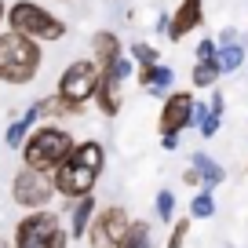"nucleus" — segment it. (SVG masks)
I'll list each match as a JSON object with an SVG mask.
<instances>
[{"mask_svg":"<svg viewBox=\"0 0 248 248\" xmlns=\"http://www.w3.org/2000/svg\"><path fill=\"white\" fill-rule=\"evenodd\" d=\"M102 168H106V146H102L99 139L73 142V150H70L66 157H62V164L51 171L55 197L77 201V197L95 194V183H99Z\"/></svg>","mask_w":248,"mask_h":248,"instance_id":"1","label":"nucleus"},{"mask_svg":"<svg viewBox=\"0 0 248 248\" xmlns=\"http://www.w3.org/2000/svg\"><path fill=\"white\" fill-rule=\"evenodd\" d=\"M44 66V47L18 33H0V80L8 88H26Z\"/></svg>","mask_w":248,"mask_h":248,"instance_id":"2","label":"nucleus"},{"mask_svg":"<svg viewBox=\"0 0 248 248\" xmlns=\"http://www.w3.org/2000/svg\"><path fill=\"white\" fill-rule=\"evenodd\" d=\"M73 142L77 139H73L66 128H59V124H37V128L26 135V142L18 146L22 150V168L51 175V171L62 164V157L73 150Z\"/></svg>","mask_w":248,"mask_h":248,"instance_id":"3","label":"nucleus"},{"mask_svg":"<svg viewBox=\"0 0 248 248\" xmlns=\"http://www.w3.org/2000/svg\"><path fill=\"white\" fill-rule=\"evenodd\" d=\"M4 26H8L11 33H18V37L37 40V44H59V40L66 37V22H62L59 15H51L37 0H15V4H8Z\"/></svg>","mask_w":248,"mask_h":248,"instance_id":"4","label":"nucleus"},{"mask_svg":"<svg viewBox=\"0 0 248 248\" xmlns=\"http://www.w3.org/2000/svg\"><path fill=\"white\" fill-rule=\"evenodd\" d=\"M11 248H70V233L62 230L59 212L37 208V212L18 219Z\"/></svg>","mask_w":248,"mask_h":248,"instance_id":"5","label":"nucleus"},{"mask_svg":"<svg viewBox=\"0 0 248 248\" xmlns=\"http://www.w3.org/2000/svg\"><path fill=\"white\" fill-rule=\"evenodd\" d=\"M128 226L132 216L121 208V204H106V208H95L92 223H88V248H121L128 237Z\"/></svg>","mask_w":248,"mask_h":248,"instance_id":"6","label":"nucleus"},{"mask_svg":"<svg viewBox=\"0 0 248 248\" xmlns=\"http://www.w3.org/2000/svg\"><path fill=\"white\" fill-rule=\"evenodd\" d=\"M11 201L18 204V208H47V204L55 201V186H51V175H44V171H33V168H18L15 175H11Z\"/></svg>","mask_w":248,"mask_h":248,"instance_id":"7","label":"nucleus"},{"mask_svg":"<svg viewBox=\"0 0 248 248\" xmlns=\"http://www.w3.org/2000/svg\"><path fill=\"white\" fill-rule=\"evenodd\" d=\"M95 84H99V66H95L92 59H73L70 66L59 73V88H55V92L73 99V102H80V106H88L92 95H95Z\"/></svg>","mask_w":248,"mask_h":248,"instance_id":"8","label":"nucleus"},{"mask_svg":"<svg viewBox=\"0 0 248 248\" xmlns=\"http://www.w3.org/2000/svg\"><path fill=\"white\" fill-rule=\"evenodd\" d=\"M186 128H194V92H168L164 106H161V117H157V132L183 135Z\"/></svg>","mask_w":248,"mask_h":248,"instance_id":"9","label":"nucleus"},{"mask_svg":"<svg viewBox=\"0 0 248 248\" xmlns=\"http://www.w3.org/2000/svg\"><path fill=\"white\" fill-rule=\"evenodd\" d=\"M95 106H99V113L102 117H117L121 113V106H124V80L117 77L113 70H99V84H95Z\"/></svg>","mask_w":248,"mask_h":248,"instance_id":"10","label":"nucleus"},{"mask_svg":"<svg viewBox=\"0 0 248 248\" xmlns=\"http://www.w3.org/2000/svg\"><path fill=\"white\" fill-rule=\"evenodd\" d=\"M201 22H204V0H179V8L168 15L164 37L168 40H183L186 33H194Z\"/></svg>","mask_w":248,"mask_h":248,"instance_id":"11","label":"nucleus"},{"mask_svg":"<svg viewBox=\"0 0 248 248\" xmlns=\"http://www.w3.org/2000/svg\"><path fill=\"white\" fill-rule=\"evenodd\" d=\"M135 80H139V88H146L150 95L164 99V95L175 88V70H171V66H161V62H150V66H139V70H135Z\"/></svg>","mask_w":248,"mask_h":248,"instance_id":"12","label":"nucleus"},{"mask_svg":"<svg viewBox=\"0 0 248 248\" xmlns=\"http://www.w3.org/2000/svg\"><path fill=\"white\" fill-rule=\"evenodd\" d=\"M33 109H37L40 121H70V117H80V113H84V106H80V102L66 99V95H59V92L37 99V102H33Z\"/></svg>","mask_w":248,"mask_h":248,"instance_id":"13","label":"nucleus"},{"mask_svg":"<svg viewBox=\"0 0 248 248\" xmlns=\"http://www.w3.org/2000/svg\"><path fill=\"white\" fill-rule=\"evenodd\" d=\"M95 194H88V197H77V201H66V216H70V241H80L88 233V223H92V216H95Z\"/></svg>","mask_w":248,"mask_h":248,"instance_id":"14","label":"nucleus"},{"mask_svg":"<svg viewBox=\"0 0 248 248\" xmlns=\"http://www.w3.org/2000/svg\"><path fill=\"white\" fill-rule=\"evenodd\" d=\"M121 55H124V47H121V37H117V33H109V30L92 33V62L99 70H106L109 62H117Z\"/></svg>","mask_w":248,"mask_h":248,"instance_id":"15","label":"nucleus"},{"mask_svg":"<svg viewBox=\"0 0 248 248\" xmlns=\"http://www.w3.org/2000/svg\"><path fill=\"white\" fill-rule=\"evenodd\" d=\"M190 168L197 171V179H201V186L204 190H212V186H219L226 179V168L219 161H212L204 150H194V157H190Z\"/></svg>","mask_w":248,"mask_h":248,"instance_id":"16","label":"nucleus"},{"mask_svg":"<svg viewBox=\"0 0 248 248\" xmlns=\"http://www.w3.org/2000/svg\"><path fill=\"white\" fill-rule=\"evenodd\" d=\"M37 121H40V117H37V109H33V106L26 109L22 117H15V121L8 124V132H4V142H8V150H18V146H22L26 135L37 128Z\"/></svg>","mask_w":248,"mask_h":248,"instance_id":"17","label":"nucleus"},{"mask_svg":"<svg viewBox=\"0 0 248 248\" xmlns=\"http://www.w3.org/2000/svg\"><path fill=\"white\" fill-rule=\"evenodd\" d=\"M219 51H216V66H219V73H237L241 66H245V59H248V44H216Z\"/></svg>","mask_w":248,"mask_h":248,"instance_id":"18","label":"nucleus"},{"mask_svg":"<svg viewBox=\"0 0 248 248\" xmlns=\"http://www.w3.org/2000/svg\"><path fill=\"white\" fill-rule=\"evenodd\" d=\"M223 109H226V102H223V92H212L208 113H204V121L197 124V132H201L204 139H216V135H219V124H223Z\"/></svg>","mask_w":248,"mask_h":248,"instance_id":"19","label":"nucleus"},{"mask_svg":"<svg viewBox=\"0 0 248 248\" xmlns=\"http://www.w3.org/2000/svg\"><path fill=\"white\" fill-rule=\"evenodd\" d=\"M219 77H223V73H219L216 59H212V62H194V66H190V84L201 88V92H204V88H216Z\"/></svg>","mask_w":248,"mask_h":248,"instance_id":"20","label":"nucleus"},{"mask_svg":"<svg viewBox=\"0 0 248 248\" xmlns=\"http://www.w3.org/2000/svg\"><path fill=\"white\" fill-rule=\"evenodd\" d=\"M121 248H154V226H150L146 219H132L128 237H124Z\"/></svg>","mask_w":248,"mask_h":248,"instance_id":"21","label":"nucleus"},{"mask_svg":"<svg viewBox=\"0 0 248 248\" xmlns=\"http://www.w3.org/2000/svg\"><path fill=\"white\" fill-rule=\"evenodd\" d=\"M216 216V197L212 190H201V194L190 197V219H212Z\"/></svg>","mask_w":248,"mask_h":248,"instance_id":"22","label":"nucleus"},{"mask_svg":"<svg viewBox=\"0 0 248 248\" xmlns=\"http://www.w3.org/2000/svg\"><path fill=\"white\" fill-rule=\"evenodd\" d=\"M154 212L164 223H171V219H175V194H171V190H161V194L154 197Z\"/></svg>","mask_w":248,"mask_h":248,"instance_id":"23","label":"nucleus"},{"mask_svg":"<svg viewBox=\"0 0 248 248\" xmlns=\"http://www.w3.org/2000/svg\"><path fill=\"white\" fill-rule=\"evenodd\" d=\"M132 62H139V66H150V62H161V55H157L154 44H146V40H135V44H132Z\"/></svg>","mask_w":248,"mask_h":248,"instance_id":"24","label":"nucleus"},{"mask_svg":"<svg viewBox=\"0 0 248 248\" xmlns=\"http://www.w3.org/2000/svg\"><path fill=\"white\" fill-rule=\"evenodd\" d=\"M190 223H194V219H175V223H171V237H168L164 248H183L186 237H190Z\"/></svg>","mask_w":248,"mask_h":248,"instance_id":"25","label":"nucleus"},{"mask_svg":"<svg viewBox=\"0 0 248 248\" xmlns=\"http://www.w3.org/2000/svg\"><path fill=\"white\" fill-rule=\"evenodd\" d=\"M216 51H219V47H216V40H212V37H204L201 44L194 47V62H212V59H216Z\"/></svg>","mask_w":248,"mask_h":248,"instance_id":"26","label":"nucleus"},{"mask_svg":"<svg viewBox=\"0 0 248 248\" xmlns=\"http://www.w3.org/2000/svg\"><path fill=\"white\" fill-rule=\"evenodd\" d=\"M183 183L190 186V190H194V186L201 183V179H197V171H194V168H186V171H183Z\"/></svg>","mask_w":248,"mask_h":248,"instance_id":"27","label":"nucleus"},{"mask_svg":"<svg viewBox=\"0 0 248 248\" xmlns=\"http://www.w3.org/2000/svg\"><path fill=\"white\" fill-rule=\"evenodd\" d=\"M161 146L164 150H179V135H161Z\"/></svg>","mask_w":248,"mask_h":248,"instance_id":"28","label":"nucleus"},{"mask_svg":"<svg viewBox=\"0 0 248 248\" xmlns=\"http://www.w3.org/2000/svg\"><path fill=\"white\" fill-rule=\"evenodd\" d=\"M4 15H8V4H4V0H0V26H4Z\"/></svg>","mask_w":248,"mask_h":248,"instance_id":"29","label":"nucleus"},{"mask_svg":"<svg viewBox=\"0 0 248 248\" xmlns=\"http://www.w3.org/2000/svg\"><path fill=\"white\" fill-rule=\"evenodd\" d=\"M0 248H11V241H8V237H0Z\"/></svg>","mask_w":248,"mask_h":248,"instance_id":"30","label":"nucleus"},{"mask_svg":"<svg viewBox=\"0 0 248 248\" xmlns=\"http://www.w3.org/2000/svg\"><path fill=\"white\" fill-rule=\"evenodd\" d=\"M59 4H73V0H59Z\"/></svg>","mask_w":248,"mask_h":248,"instance_id":"31","label":"nucleus"}]
</instances>
